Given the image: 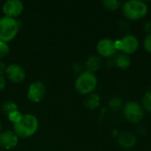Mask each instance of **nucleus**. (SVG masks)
<instances>
[{
	"label": "nucleus",
	"mask_w": 151,
	"mask_h": 151,
	"mask_svg": "<svg viewBox=\"0 0 151 151\" xmlns=\"http://www.w3.org/2000/svg\"><path fill=\"white\" fill-rule=\"evenodd\" d=\"M38 119L32 114H22L20 119L13 124L14 133L19 138H28L38 129Z\"/></svg>",
	"instance_id": "obj_1"
},
{
	"label": "nucleus",
	"mask_w": 151,
	"mask_h": 151,
	"mask_svg": "<svg viewBox=\"0 0 151 151\" xmlns=\"http://www.w3.org/2000/svg\"><path fill=\"white\" fill-rule=\"evenodd\" d=\"M5 73L8 77V79L15 83L21 82L24 81L26 77V73L25 70L22 66L17 64H11L6 67Z\"/></svg>",
	"instance_id": "obj_10"
},
{
	"label": "nucleus",
	"mask_w": 151,
	"mask_h": 151,
	"mask_svg": "<svg viewBox=\"0 0 151 151\" xmlns=\"http://www.w3.org/2000/svg\"><path fill=\"white\" fill-rule=\"evenodd\" d=\"M142 109L147 111L151 113V90L148 91L142 99Z\"/></svg>",
	"instance_id": "obj_17"
},
{
	"label": "nucleus",
	"mask_w": 151,
	"mask_h": 151,
	"mask_svg": "<svg viewBox=\"0 0 151 151\" xmlns=\"http://www.w3.org/2000/svg\"><path fill=\"white\" fill-rule=\"evenodd\" d=\"M102 4L109 11H115L120 6V2L117 0H105L102 2Z\"/></svg>",
	"instance_id": "obj_18"
},
{
	"label": "nucleus",
	"mask_w": 151,
	"mask_h": 151,
	"mask_svg": "<svg viewBox=\"0 0 151 151\" xmlns=\"http://www.w3.org/2000/svg\"><path fill=\"white\" fill-rule=\"evenodd\" d=\"M4 87H5V80L2 75H0V90L4 88Z\"/></svg>",
	"instance_id": "obj_24"
},
{
	"label": "nucleus",
	"mask_w": 151,
	"mask_h": 151,
	"mask_svg": "<svg viewBox=\"0 0 151 151\" xmlns=\"http://www.w3.org/2000/svg\"><path fill=\"white\" fill-rule=\"evenodd\" d=\"M0 132H1V123H0Z\"/></svg>",
	"instance_id": "obj_26"
},
{
	"label": "nucleus",
	"mask_w": 151,
	"mask_h": 151,
	"mask_svg": "<svg viewBox=\"0 0 151 151\" xmlns=\"http://www.w3.org/2000/svg\"><path fill=\"white\" fill-rule=\"evenodd\" d=\"M143 45H144V48H145L146 51L149 52V53H151V33L150 34H149V35L145 37Z\"/></svg>",
	"instance_id": "obj_22"
},
{
	"label": "nucleus",
	"mask_w": 151,
	"mask_h": 151,
	"mask_svg": "<svg viewBox=\"0 0 151 151\" xmlns=\"http://www.w3.org/2000/svg\"><path fill=\"white\" fill-rule=\"evenodd\" d=\"M113 63L119 69L125 70V69H127L130 66V65H131V59L128 57V55H126V54H119V55H117L114 58Z\"/></svg>",
	"instance_id": "obj_14"
},
{
	"label": "nucleus",
	"mask_w": 151,
	"mask_h": 151,
	"mask_svg": "<svg viewBox=\"0 0 151 151\" xmlns=\"http://www.w3.org/2000/svg\"><path fill=\"white\" fill-rule=\"evenodd\" d=\"M2 8L5 16L15 18L23 11L24 4L20 0H7L4 3Z\"/></svg>",
	"instance_id": "obj_9"
},
{
	"label": "nucleus",
	"mask_w": 151,
	"mask_h": 151,
	"mask_svg": "<svg viewBox=\"0 0 151 151\" xmlns=\"http://www.w3.org/2000/svg\"><path fill=\"white\" fill-rule=\"evenodd\" d=\"M46 95L45 85L39 81L32 82L27 89V97L30 101L38 103L41 102Z\"/></svg>",
	"instance_id": "obj_7"
},
{
	"label": "nucleus",
	"mask_w": 151,
	"mask_h": 151,
	"mask_svg": "<svg viewBox=\"0 0 151 151\" xmlns=\"http://www.w3.org/2000/svg\"><path fill=\"white\" fill-rule=\"evenodd\" d=\"M21 116H22V114L20 113V111H16L11 112V113L7 116V118L9 119L10 121H12L13 124H15L16 122H18V121L20 119Z\"/></svg>",
	"instance_id": "obj_21"
},
{
	"label": "nucleus",
	"mask_w": 151,
	"mask_h": 151,
	"mask_svg": "<svg viewBox=\"0 0 151 151\" xmlns=\"http://www.w3.org/2000/svg\"><path fill=\"white\" fill-rule=\"evenodd\" d=\"M2 111L3 112L8 116L11 112H13V111H19V107L17 105V104H15L14 102H12V101H6L2 105Z\"/></svg>",
	"instance_id": "obj_16"
},
{
	"label": "nucleus",
	"mask_w": 151,
	"mask_h": 151,
	"mask_svg": "<svg viewBox=\"0 0 151 151\" xmlns=\"http://www.w3.org/2000/svg\"><path fill=\"white\" fill-rule=\"evenodd\" d=\"M109 107L114 111H119L122 108V100L118 97L111 98V101L109 102Z\"/></svg>",
	"instance_id": "obj_19"
},
{
	"label": "nucleus",
	"mask_w": 151,
	"mask_h": 151,
	"mask_svg": "<svg viewBox=\"0 0 151 151\" xmlns=\"http://www.w3.org/2000/svg\"><path fill=\"white\" fill-rule=\"evenodd\" d=\"M119 144L123 149H132L136 144V137L134 134L130 132H125L122 133L119 137Z\"/></svg>",
	"instance_id": "obj_12"
},
{
	"label": "nucleus",
	"mask_w": 151,
	"mask_h": 151,
	"mask_svg": "<svg viewBox=\"0 0 151 151\" xmlns=\"http://www.w3.org/2000/svg\"><path fill=\"white\" fill-rule=\"evenodd\" d=\"M116 46L118 50L123 52V54H133L138 50L139 41L134 35H127L124 36L121 40L116 42Z\"/></svg>",
	"instance_id": "obj_6"
},
{
	"label": "nucleus",
	"mask_w": 151,
	"mask_h": 151,
	"mask_svg": "<svg viewBox=\"0 0 151 151\" xmlns=\"http://www.w3.org/2000/svg\"><path fill=\"white\" fill-rule=\"evenodd\" d=\"M84 105L88 110H95L100 105V96L96 94H89L84 100Z\"/></svg>",
	"instance_id": "obj_15"
},
{
	"label": "nucleus",
	"mask_w": 151,
	"mask_h": 151,
	"mask_svg": "<svg viewBox=\"0 0 151 151\" xmlns=\"http://www.w3.org/2000/svg\"><path fill=\"white\" fill-rule=\"evenodd\" d=\"M101 58L97 56H90L88 58V59L85 62V67H86V71L90 72V73H95L97 70H99V68L101 67Z\"/></svg>",
	"instance_id": "obj_13"
},
{
	"label": "nucleus",
	"mask_w": 151,
	"mask_h": 151,
	"mask_svg": "<svg viewBox=\"0 0 151 151\" xmlns=\"http://www.w3.org/2000/svg\"><path fill=\"white\" fill-rule=\"evenodd\" d=\"M97 79L95 73L84 71L80 73L75 81V88L81 95H89L96 89Z\"/></svg>",
	"instance_id": "obj_4"
},
{
	"label": "nucleus",
	"mask_w": 151,
	"mask_h": 151,
	"mask_svg": "<svg viewBox=\"0 0 151 151\" xmlns=\"http://www.w3.org/2000/svg\"><path fill=\"white\" fill-rule=\"evenodd\" d=\"M6 67L7 66L3 62H0V75L3 76V73H5V71H6Z\"/></svg>",
	"instance_id": "obj_23"
},
{
	"label": "nucleus",
	"mask_w": 151,
	"mask_h": 151,
	"mask_svg": "<svg viewBox=\"0 0 151 151\" xmlns=\"http://www.w3.org/2000/svg\"><path fill=\"white\" fill-rule=\"evenodd\" d=\"M10 52V46L6 42L0 40V58H4Z\"/></svg>",
	"instance_id": "obj_20"
},
{
	"label": "nucleus",
	"mask_w": 151,
	"mask_h": 151,
	"mask_svg": "<svg viewBox=\"0 0 151 151\" xmlns=\"http://www.w3.org/2000/svg\"><path fill=\"white\" fill-rule=\"evenodd\" d=\"M96 50L98 54L104 58H111L115 56L118 49L116 46V42L111 39H102L97 42Z\"/></svg>",
	"instance_id": "obj_8"
},
{
	"label": "nucleus",
	"mask_w": 151,
	"mask_h": 151,
	"mask_svg": "<svg viewBox=\"0 0 151 151\" xmlns=\"http://www.w3.org/2000/svg\"><path fill=\"white\" fill-rule=\"evenodd\" d=\"M19 137L12 131H4L0 133V148L4 150H12L18 144Z\"/></svg>",
	"instance_id": "obj_11"
},
{
	"label": "nucleus",
	"mask_w": 151,
	"mask_h": 151,
	"mask_svg": "<svg viewBox=\"0 0 151 151\" xmlns=\"http://www.w3.org/2000/svg\"><path fill=\"white\" fill-rule=\"evenodd\" d=\"M124 15L131 20H137L144 18L148 13V6L142 1L131 0L124 3L122 6Z\"/></svg>",
	"instance_id": "obj_2"
},
{
	"label": "nucleus",
	"mask_w": 151,
	"mask_h": 151,
	"mask_svg": "<svg viewBox=\"0 0 151 151\" xmlns=\"http://www.w3.org/2000/svg\"><path fill=\"white\" fill-rule=\"evenodd\" d=\"M125 118L131 123H139L144 116L142 107L135 102H128L125 104L123 109Z\"/></svg>",
	"instance_id": "obj_5"
},
{
	"label": "nucleus",
	"mask_w": 151,
	"mask_h": 151,
	"mask_svg": "<svg viewBox=\"0 0 151 151\" xmlns=\"http://www.w3.org/2000/svg\"><path fill=\"white\" fill-rule=\"evenodd\" d=\"M144 30H145V31H147V32H149V34H150L151 33V23L150 22H149V23L145 24V26H144Z\"/></svg>",
	"instance_id": "obj_25"
},
{
	"label": "nucleus",
	"mask_w": 151,
	"mask_h": 151,
	"mask_svg": "<svg viewBox=\"0 0 151 151\" xmlns=\"http://www.w3.org/2000/svg\"><path fill=\"white\" fill-rule=\"evenodd\" d=\"M20 21L15 18L4 16L0 18V40L9 42L12 40L19 32Z\"/></svg>",
	"instance_id": "obj_3"
}]
</instances>
